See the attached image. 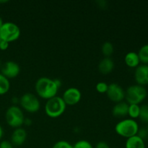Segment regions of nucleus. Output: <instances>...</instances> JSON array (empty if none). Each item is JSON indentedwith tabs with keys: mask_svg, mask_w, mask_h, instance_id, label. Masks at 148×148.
I'll use <instances>...</instances> for the list:
<instances>
[{
	"mask_svg": "<svg viewBox=\"0 0 148 148\" xmlns=\"http://www.w3.org/2000/svg\"><path fill=\"white\" fill-rule=\"evenodd\" d=\"M124 62L129 67L134 68V69L137 68L139 65H140V60L138 54H137V52H128L124 57Z\"/></svg>",
	"mask_w": 148,
	"mask_h": 148,
	"instance_id": "nucleus-15",
	"label": "nucleus"
},
{
	"mask_svg": "<svg viewBox=\"0 0 148 148\" xmlns=\"http://www.w3.org/2000/svg\"><path fill=\"white\" fill-rule=\"evenodd\" d=\"M114 68V62L110 57H104L98 64V70L103 75L111 73Z\"/></svg>",
	"mask_w": 148,
	"mask_h": 148,
	"instance_id": "nucleus-14",
	"label": "nucleus"
},
{
	"mask_svg": "<svg viewBox=\"0 0 148 148\" xmlns=\"http://www.w3.org/2000/svg\"><path fill=\"white\" fill-rule=\"evenodd\" d=\"M134 77L137 85L144 87L148 85V65L140 64L134 69Z\"/></svg>",
	"mask_w": 148,
	"mask_h": 148,
	"instance_id": "nucleus-11",
	"label": "nucleus"
},
{
	"mask_svg": "<svg viewBox=\"0 0 148 148\" xmlns=\"http://www.w3.org/2000/svg\"><path fill=\"white\" fill-rule=\"evenodd\" d=\"M9 45H10V43L5 41V40H1V41H0V49L2 51L7 50L9 47Z\"/></svg>",
	"mask_w": 148,
	"mask_h": 148,
	"instance_id": "nucleus-28",
	"label": "nucleus"
},
{
	"mask_svg": "<svg viewBox=\"0 0 148 148\" xmlns=\"http://www.w3.org/2000/svg\"><path fill=\"white\" fill-rule=\"evenodd\" d=\"M5 119L7 124L13 128L21 127L24 124L25 120L23 110L16 105L11 106L6 111Z\"/></svg>",
	"mask_w": 148,
	"mask_h": 148,
	"instance_id": "nucleus-5",
	"label": "nucleus"
},
{
	"mask_svg": "<svg viewBox=\"0 0 148 148\" xmlns=\"http://www.w3.org/2000/svg\"><path fill=\"white\" fill-rule=\"evenodd\" d=\"M139 128L137 121L129 118L121 120L117 123L115 126V131L119 136L128 139L137 135Z\"/></svg>",
	"mask_w": 148,
	"mask_h": 148,
	"instance_id": "nucleus-2",
	"label": "nucleus"
},
{
	"mask_svg": "<svg viewBox=\"0 0 148 148\" xmlns=\"http://www.w3.org/2000/svg\"><path fill=\"white\" fill-rule=\"evenodd\" d=\"M52 148H73V145L65 140H59L53 145Z\"/></svg>",
	"mask_w": 148,
	"mask_h": 148,
	"instance_id": "nucleus-23",
	"label": "nucleus"
},
{
	"mask_svg": "<svg viewBox=\"0 0 148 148\" xmlns=\"http://www.w3.org/2000/svg\"><path fill=\"white\" fill-rule=\"evenodd\" d=\"M0 41H1V38H0Z\"/></svg>",
	"mask_w": 148,
	"mask_h": 148,
	"instance_id": "nucleus-35",
	"label": "nucleus"
},
{
	"mask_svg": "<svg viewBox=\"0 0 148 148\" xmlns=\"http://www.w3.org/2000/svg\"><path fill=\"white\" fill-rule=\"evenodd\" d=\"M66 105L62 97L56 96L48 99L45 104V112L51 118H58L64 113Z\"/></svg>",
	"mask_w": 148,
	"mask_h": 148,
	"instance_id": "nucleus-4",
	"label": "nucleus"
},
{
	"mask_svg": "<svg viewBox=\"0 0 148 148\" xmlns=\"http://www.w3.org/2000/svg\"><path fill=\"white\" fill-rule=\"evenodd\" d=\"M1 60H0V69H1Z\"/></svg>",
	"mask_w": 148,
	"mask_h": 148,
	"instance_id": "nucleus-34",
	"label": "nucleus"
},
{
	"mask_svg": "<svg viewBox=\"0 0 148 148\" xmlns=\"http://www.w3.org/2000/svg\"><path fill=\"white\" fill-rule=\"evenodd\" d=\"M114 45L110 41H106L105 43H103L102 46H101V51H102L103 54L105 56V57H110V56L114 53Z\"/></svg>",
	"mask_w": 148,
	"mask_h": 148,
	"instance_id": "nucleus-20",
	"label": "nucleus"
},
{
	"mask_svg": "<svg viewBox=\"0 0 148 148\" xmlns=\"http://www.w3.org/2000/svg\"><path fill=\"white\" fill-rule=\"evenodd\" d=\"M108 85L105 82H99L96 84L95 89L100 93H106Z\"/></svg>",
	"mask_w": 148,
	"mask_h": 148,
	"instance_id": "nucleus-24",
	"label": "nucleus"
},
{
	"mask_svg": "<svg viewBox=\"0 0 148 148\" xmlns=\"http://www.w3.org/2000/svg\"><path fill=\"white\" fill-rule=\"evenodd\" d=\"M73 148H94V147L88 140H81L73 145Z\"/></svg>",
	"mask_w": 148,
	"mask_h": 148,
	"instance_id": "nucleus-22",
	"label": "nucleus"
},
{
	"mask_svg": "<svg viewBox=\"0 0 148 148\" xmlns=\"http://www.w3.org/2000/svg\"><path fill=\"white\" fill-rule=\"evenodd\" d=\"M32 124V121L30 119H25L24 120V124H26V125H30V124Z\"/></svg>",
	"mask_w": 148,
	"mask_h": 148,
	"instance_id": "nucleus-29",
	"label": "nucleus"
},
{
	"mask_svg": "<svg viewBox=\"0 0 148 148\" xmlns=\"http://www.w3.org/2000/svg\"><path fill=\"white\" fill-rule=\"evenodd\" d=\"M125 148H146L145 141L142 140L137 135L127 139Z\"/></svg>",
	"mask_w": 148,
	"mask_h": 148,
	"instance_id": "nucleus-16",
	"label": "nucleus"
},
{
	"mask_svg": "<svg viewBox=\"0 0 148 148\" xmlns=\"http://www.w3.org/2000/svg\"><path fill=\"white\" fill-rule=\"evenodd\" d=\"M27 132L24 128L22 127H18V128L14 129L13 131L12 134L11 136V143L14 146H19L23 145L26 141L27 139Z\"/></svg>",
	"mask_w": 148,
	"mask_h": 148,
	"instance_id": "nucleus-12",
	"label": "nucleus"
},
{
	"mask_svg": "<svg viewBox=\"0 0 148 148\" xmlns=\"http://www.w3.org/2000/svg\"><path fill=\"white\" fill-rule=\"evenodd\" d=\"M138 119L144 124H148V104L140 106V112Z\"/></svg>",
	"mask_w": 148,
	"mask_h": 148,
	"instance_id": "nucleus-21",
	"label": "nucleus"
},
{
	"mask_svg": "<svg viewBox=\"0 0 148 148\" xmlns=\"http://www.w3.org/2000/svg\"><path fill=\"white\" fill-rule=\"evenodd\" d=\"M59 88L55 79L46 77L38 78L35 85V90L37 95L46 100L56 96Z\"/></svg>",
	"mask_w": 148,
	"mask_h": 148,
	"instance_id": "nucleus-1",
	"label": "nucleus"
},
{
	"mask_svg": "<svg viewBox=\"0 0 148 148\" xmlns=\"http://www.w3.org/2000/svg\"><path fill=\"white\" fill-rule=\"evenodd\" d=\"M3 24H4V22H3L2 18H1V17H0V28H1V26H2Z\"/></svg>",
	"mask_w": 148,
	"mask_h": 148,
	"instance_id": "nucleus-32",
	"label": "nucleus"
},
{
	"mask_svg": "<svg viewBox=\"0 0 148 148\" xmlns=\"http://www.w3.org/2000/svg\"><path fill=\"white\" fill-rule=\"evenodd\" d=\"M106 95L108 99L116 103L123 101L125 99V90L122 87L117 83H111L108 85Z\"/></svg>",
	"mask_w": 148,
	"mask_h": 148,
	"instance_id": "nucleus-8",
	"label": "nucleus"
},
{
	"mask_svg": "<svg viewBox=\"0 0 148 148\" xmlns=\"http://www.w3.org/2000/svg\"><path fill=\"white\" fill-rule=\"evenodd\" d=\"M10 88V82L9 79L0 73V95H4Z\"/></svg>",
	"mask_w": 148,
	"mask_h": 148,
	"instance_id": "nucleus-18",
	"label": "nucleus"
},
{
	"mask_svg": "<svg viewBox=\"0 0 148 148\" xmlns=\"http://www.w3.org/2000/svg\"><path fill=\"white\" fill-rule=\"evenodd\" d=\"M19 103L21 108L29 113L38 111L40 103L38 98L32 92H25L19 98Z\"/></svg>",
	"mask_w": 148,
	"mask_h": 148,
	"instance_id": "nucleus-7",
	"label": "nucleus"
},
{
	"mask_svg": "<svg viewBox=\"0 0 148 148\" xmlns=\"http://www.w3.org/2000/svg\"><path fill=\"white\" fill-rule=\"evenodd\" d=\"M62 98L66 106H74L80 101L82 93L78 88L70 87L64 92Z\"/></svg>",
	"mask_w": 148,
	"mask_h": 148,
	"instance_id": "nucleus-9",
	"label": "nucleus"
},
{
	"mask_svg": "<svg viewBox=\"0 0 148 148\" xmlns=\"http://www.w3.org/2000/svg\"><path fill=\"white\" fill-rule=\"evenodd\" d=\"M0 148H14L12 143L8 140H2L0 143Z\"/></svg>",
	"mask_w": 148,
	"mask_h": 148,
	"instance_id": "nucleus-26",
	"label": "nucleus"
},
{
	"mask_svg": "<svg viewBox=\"0 0 148 148\" xmlns=\"http://www.w3.org/2000/svg\"><path fill=\"white\" fill-rule=\"evenodd\" d=\"M137 54L140 58V63L148 65V43L140 47L137 52Z\"/></svg>",
	"mask_w": 148,
	"mask_h": 148,
	"instance_id": "nucleus-17",
	"label": "nucleus"
},
{
	"mask_svg": "<svg viewBox=\"0 0 148 148\" xmlns=\"http://www.w3.org/2000/svg\"><path fill=\"white\" fill-rule=\"evenodd\" d=\"M98 3L99 4V6H101V7H104V6L106 4L107 1H98Z\"/></svg>",
	"mask_w": 148,
	"mask_h": 148,
	"instance_id": "nucleus-30",
	"label": "nucleus"
},
{
	"mask_svg": "<svg viewBox=\"0 0 148 148\" xmlns=\"http://www.w3.org/2000/svg\"><path fill=\"white\" fill-rule=\"evenodd\" d=\"M3 134H4V131H3V129L2 127H1V126L0 125V140H1V139L2 138Z\"/></svg>",
	"mask_w": 148,
	"mask_h": 148,
	"instance_id": "nucleus-31",
	"label": "nucleus"
},
{
	"mask_svg": "<svg viewBox=\"0 0 148 148\" xmlns=\"http://www.w3.org/2000/svg\"><path fill=\"white\" fill-rule=\"evenodd\" d=\"M129 104L126 101H123L116 103L112 108V114L116 118H123L128 115Z\"/></svg>",
	"mask_w": 148,
	"mask_h": 148,
	"instance_id": "nucleus-13",
	"label": "nucleus"
},
{
	"mask_svg": "<svg viewBox=\"0 0 148 148\" xmlns=\"http://www.w3.org/2000/svg\"><path fill=\"white\" fill-rule=\"evenodd\" d=\"M140 112V105L137 104H129L128 115L130 119L135 120L139 118Z\"/></svg>",
	"mask_w": 148,
	"mask_h": 148,
	"instance_id": "nucleus-19",
	"label": "nucleus"
},
{
	"mask_svg": "<svg viewBox=\"0 0 148 148\" xmlns=\"http://www.w3.org/2000/svg\"><path fill=\"white\" fill-rule=\"evenodd\" d=\"M94 148H110L109 145L105 141H100L95 145Z\"/></svg>",
	"mask_w": 148,
	"mask_h": 148,
	"instance_id": "nucleus-27",
	"label": "nucleus"
},
{
	"mask_svg": "<svg viewBox=\"0 0 148 148\" xmlns=\"http://www.w3.org/2000/svg\"><path fill=\"white\" fill-rule=\"evenodd\" d=\"M146 130H147V132H148V124H147V126H146Z\"/></svg>",
	"mask_w": 148,
	"mask_h": 148,
	"instance_id": "nucleus-33",
	"label": "nucleus"
},
{
	"mask_svg": "<svg viewBox=\"0 0 148 148\" xmlns=\"http://www.w3.org/2000/svg\"><path fill=\"white\" fill-rule=\"evenodd\" d=\"M147 96V90L145 87L142 85H130L125 91L126 102L128 104L140 105L146 99Z\"/></svg>",
	"mask_w": 148,
	"mask_h": 148,
	"instance_id": "nucleus-3",
	"label": "nucleus"
},
{
	"mask_svg": "<svg viewBox=\"0 0 148 148\" xmlns=\"http://www.w3.org/2000/svg\"><path fill=\"white\" fill-rule=\"evenodd\" d=\"M20 27L16 23L5 22L0 28V38L8 43H11L20 38Z\"/></svg>",
	"mask_w": 148,
	"mask_h": 148,
	"instance_id": "nucleus-6",
	"label": "nucleus"
},
{
	"mask_svg": "<svg viewBox=\"0 0 148 148\" xmlns=\"http://www.w3.org/2000/svg\"><path fill=\"white\" fill-rule=\"evenodd\" d=\"M1 74L7 79H12L18 76L20 72V67L17 62L7 61L1 66Z\"/></svg>",
	"mask_w": 148,
	"mask_h": 148,
	"instance_id": "nucleus-10",
	"label": "nucleus"
},
{
	"mask_svg": "<svg viewBox=\"0 0 148 148\" xmlns=\"http://www.w3.org/2000/svg\"><path fill=\"white\" fill-rule=\"evenodd\" d=\"M137 135L139 137L143 140L144 141H145L146 140L148 139V132L146 130V127H141V128H139L138 132H137Z\"/></svg>",
	"mask_w": 148,
	"mask_h": 148,
	"instance_id": "nucleus-25",
	"label": "nucleus"
}]
</instances>
